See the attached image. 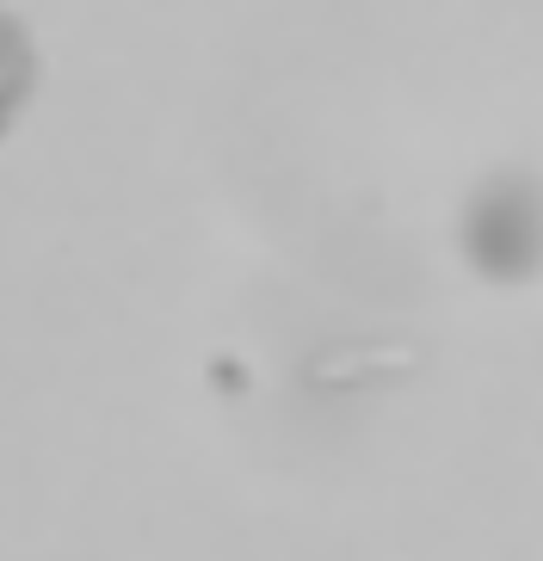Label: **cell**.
Returning <instances> with one entry per match:
<instances>
[{
    "label": "cell",
    "instance_id": "6da1fadb",
    "mask_svg": "<svg viewBox=\"0 0 543 561\" xmlns=\"http://www.w3.org/2000/svg\"><path fill=\"white\" fill-rule=\"evenodd\" d=\"M37 93V37L19 13L0 7V142L13 136V124L25 117Z\"/></svg>",
    "mask_w": 543,
    "mask_h": 561
}]
</instances>
